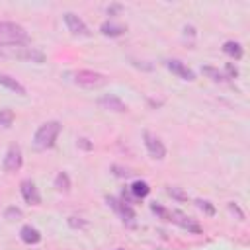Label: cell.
Wrapping results in <instances>:
<instances>
[{"label": "cell", "mask_w": 250, "mask_h": 250, "mask_svg": "<svg viewBox=\"0 0 250 250\" xmlns=\"http://www.w3.org/2000/svg\"><path fill=\"white\" fill-rule=\"evenodd\" d=\"M53 186H55L57 191H62V193L70 191V178H68V174H66V172H59V174L55 176Z\"/></svg>", "instance_id": "2e32d148"}, {"label": "cell", "mask_w": 250, "mask_h": 250, "mask_svg": "<svg viewBox=\"0 0 250 250\" xmlns=\"http://www.w3.org/2000/svg\"><path fill=\"white\" fill-rule=\"evenodd\" d=\"M20 238L25 242V244H37L41 240V232L31 227V225H23L21 230H20Z\"/></svg>", "instance_id": "7c38bea8"}, {"label": "cell", "mask_w": 250, "mask_h": 250, "mask_svg": "<svg viewBox=\"0 0 250 250\" xmlns=\"http://www.w3.org/2000/svg\"><path fill=\"white\" fill-rule=\"evenodd\" d=\"M21 164H23L21 148L18 145H10L8 150H6V154H4V162H2L4 170L6 172H18L21 168Z\"/></svg>", "instance_id": "277c9868"}, {"label": "cell", "mask_w": 250, "mask_h": 250, "mask_svg": "<svg viewBox=\"0 0 250 250\" xmlns=\"http://www.w3.org/2000/svg\"><path fill=\"white\" fill-rule=\"evenodd\" d=\"M100 31L104 35H109V37H119V35L125 33V27L121 23H115V21H104L100 25Z\"/></svg>", "instance_id": "5bb4252c"}, {"label": "cell", "mask_w": 250, "mask_h": 250, "mask_svg": "<svg viewBox=\"0 0 250 250\" xmlns=\"http://www.w3.org/2000/svg\"><path fill=\"white\" fill-rule=\"evenodd\" d=\"M143 139H145V146H146L148 154H150L154 160H162V158L166 156V146H164V143H162L156 135L145 131V133H143Z\"/></svg>", "instance_id": "5b68a950"}, {"label": "cell", "mask_w": 250, "mask_h": 250, "mask_svg": "<svg viewBox=\"0 0 250 250\" xmlns=\"http://www.w3.org/2000/svg\"><path fill=\"white\" fill-rule=\"evenodd\" d=\"M195 205H197L205 215H211V217L215 215V207L211 205V201H207V199H197V201H195Z\"/></svg>", "instance_id": "44dd1931"}, {"label": "cell", "mask_w": 250, "mask_h": 250, "mask_svg": "<svg viewBox=\"0 0 250 250\" xmlns=\"http://www.w3.org/2000/svg\"><path fill=\"white\" fill-rule=\"evenodd\" d=\"M20 191H21L25 203H29V205H39L41 203V195H39V191H37V188L31 180H23L20 184Z\"/></svg>", "instance_id": "9c48e42d"}, {"label": "cell", "mask_w": 250, "mask_h": 250, "mask_svg": "<svg viewBox=\"0 0 250 250\" xmlns=\"http://www.w3.org/2000/svg\"><path fill=\"white\" fill-rule=\"evenodd\" d=\"M223 51H225L229 57L236 59V61L242 57V47H240V43H238V41H225V45H223Z\"/></svg>", "instance_id": "e0dca14e"}, {"label": "cell", "mask_w": 250, "mask_h": 250, "mask_svg": "<svg viewBox=\"0 0 250 250\" xmlns=\"http://www.w3.org/2000/svg\"><path fill=\"white\" fill-rule=\"evenodd\" d=\"M74 82L82 88L94 90V88H102L107 84V76L96 70H76L74 72Z\"/></svg>", "instance_id": "3957f363"}, {"label": "cell", "mask_w": 250, "mask_h": 250, "mask_svg": "<svg viewBox=\"0 0 250 250\" xmlns=\"http://www.w3.org/2000/svg\"><path fill=\"white\" fill-rule=\"evenodd\" d=\"M27 31L14 21H0V47H18L27 43Z\"/></svg>", "instance_id": "6da1fadb"}, {"label": "cell", "mask_w": 250, "mask_h": 250, "mask_svg": "<svg viewBox=\"0 0 250 250\" xmlns=\"http://www.w3.org/2000/svg\"><path fill=\"white\" fill-rule=\"evenodd\" d=\"M78 145H80L84 150H90V148H92V143H90L88 139H78Z\"/></svg>", "instance_id": "4316f807"}, {"label": "cell", "mask_w": 250, "mask_h": 250, "mask_svg": "<svg viewBox=\"0 0 250 250\" xmlns=\"http://www.w3.org/2000/svg\"><path fill=\"white\" fill-rule=\"evenodd\" d=\"M6 217H8V219H12V217H21V211L16 209V207H10V209L6 211Z\"/></svg>", "instance_id": "d4e9b609"}, {"label": "cell", "mask_w": 250, "mask_h": 250, "mask_svg": "<svg viewBox=\"0 0 250 250\" xmlns=\"http://www.w3.org/2000/svg\"><path fill=\"white\" fill-rule=\"evenodd\" d=\"M166 68L170 70V72H174L176 76H180V78H184V80H195V74H193V70H189L182 61H176V59H170V61H166Z\"/></svg>", "instance_id": "8fae6325"}, {"label": "cell", "mask_w": 250, "mask_h": 250, "mask_svg": "<svg viewBox=\"0 0 250 250\" xmlns=\"http://www.w3.org/2000/svg\"><path fill=\"white\" fill-rule=\"evenodd\" d=\"M129 189H131V193H133L137 199H143V197H146V195L150 193V186H148L145 180H135Z\"/></svg>", "instance_id": "9a60e30c"}, {"label": "cell", "mask_w": 250, "mask_h": 250, "mask_svg": "<svg viewBox=\"0 0 250 250\" xmlns=\"http://www.w3.org/2000/svg\"><path fill=\"white\" fill-rule=\"evenodd\" d=\"M62 20H64V23H66V27H68V31L72 33V35H80V37H90V29H88V25L76 16V14H72V12H66L64 16H62Z\"/></svg>", "instance_id": "8992f818"}, {"label": "cell", "mask_w": 250, "mask_h": 250, "mask_svg": "<svg viewBox=\"0 0 250 250\" xmlns=\"http://www.w3.org/2000/svg\"><path fill=\"white\" fill-rule=\"evenodd\" d=\"M201 72L203 74H207L211 80H215V82H221V80H225V74L223 72H219V68H213V66H203L201 68Z\"/></svg>", "instance_id": "d6986e66"}, {"label": "cell", "mask_w": 250, "mask_h": 250, "mask_svg": "<svg viewBox=\"0 0 250 250\" xmlns=\"http://www.w3.org/2000/svg\"><path fill=\"white\" fill-rule=\"evenodd\" d=\"M168 193L172 195V197H176V199H186L188 195L184 193V191H180L178 188H168Z\"/></svg>", "instance_id": "603a6c76"}, {"label": "cell", "mask_w": 250, "mask_h": 250, "mask_svg": "<svg viewBox=\"0 0 250 250\" xmlns=\"http://www.w3.org/2000/svg\"><path fill=\"white\" fill-rule=\"evenodd\" d=\"M14 123V111L12 109H0V127L8 129Z\"/></svg>", "instance_id": "ac0fdd59"}, {"label": "cell", "mask_w": 250, "mask_h": 250, "mask_svg": "<svg viewBox=\"0 0 250 250\" xmlns=\"http://www.w3.org/2000/svg\"><path fill=\"white\" fill-rule=\"evenodd\" d=\"M170 221L176 223L178 227H182V229L188 230V232H193V234H199V232H201V227H199L191 217H188V215L182 213V211H172V213H170Z\"/></svg>", "instance_id": "ba28073f"}, {"label": "cell", "mask_w": 250, "mask_h": 250, "mask_svg": "<svg viewBox=\"0 0 250 250\" xmlns=\"http://www.w3.org/2000/svg\"><path fill=\"white\" fill-rule=\"evenodd\" d=\"M59 133H61V123H59V121H47V123H43V125L35 131V135H33V145H35V148H39V150L51 148V146L55 145Z\"/></svg>", "instance_id": "7a4b0ae2"}, {"label": "cell", "mask_w": 250, "mask_h": 250, "mask_svg": "<svg viewBox=\"0 0 250 250\" xmlns=\"http://www.w3.org/2000/svg\"><path fill=\"white\" fill-rule=\"evenodd\" d=\"M119 10H121V6H119V4H113L111 8H107V14L111 16V14H115V12H119Z\"/></svg>", "instance_id": "83f0119b"}, {"label": "cell", "mask_w": 250, "mask_h": 250, "mask_svg": "<svg viewBox=\"0 0 250 250\" xmlns=\"http://www.w3.org/2000/svg\"><path fill=\"white\" fill-rule=\"evenodd\" d=\"M98 105L102 109H107V111H115V113H125L127 111V105L121 98H117L115 94H105L102 98H98Z\"/></svg>", "instance_id": "52a82bcc"}, {"label": "cell", "mask_w": 250, "mask_h": 250, "mask_svg": "<svg viewBox=\"0 0 250 250\" xmlns=\"http://www.w3.org/2000/svg\"><path fill=\"white\" fill-rule=\"evenodd\" d=\"M225 70H227V76H229V78H234V76L238 74V70H236V66H234L232 62H227V64H225Z\"/></svg>", "instance_id": "7402d4cb"}, {"label": "cell", "mask_w": 250, "mask_h": 250, "mask_svg": "<svg viewBox=\"0 0 250 250\" xmlns=\"http://www.w3.org/2000/svg\"><path fill=\"white\" fill-rule=\"evenodd\" d=\"M229 209H230V211H232V213H236V215H238V219H240V221H242V219H244V213H242V211H240V209H238V205H236V203H229Z\"/></svg>", "instance_id": "cb8c5ba5"}, {"label": "cell", "mask_w": 250, "mask_h": 250, "mask_svg": "<svg viewBox=\"0 0 250 250\" xmlns=\"http://www.w3.org/2000/svg\"><path fill=\"white\" fill-rule=\"evenodd\" d=\"M0 86L8 88V90H12V92H16V94H20V96H25V88H23L16 78H12V76H8V74H0Z\"/></svg>", "instance_id": "4fadbf2b"}, {"label": "cell", "mask_w": 250, "mask_h": 250, "mask_svg": "<svg viewBox=\"0 0 250 250\" xmlns=\"http://www.w3.org/2000/svg\"><path fill=\"white\" fill-rule=\"evenodd\" d=\"M68 225H70V227H86L88 223H86V221H80V219L76 221V217H70V219H68Z\"/></svg>", "instance_id": "484cf974"}, {"label": "cell", "mask_w": 250, "mask_h": 250, "mask_svg": "<svg viewBox=\"0 0 250 250\" xmlns=\"http://www.w3.org/2000/svg\"><path fill=\"white\" fill-rule=\"evenodd\" d=\"M107 203L121 215L123 221H127V223H133V221H135V211H133L131 203H125V201L115 199V197H107Z\"/></svg>", "instance_id": "30bf717a"}, {"label": "cell", "mask_w": 250, "mask_h": 250, "mask_svg": "<svg viewBox=\"0 0 250 250\" xmlns=\"http://www.w3.org/2000/svg\"><path fill=\"white\" fill-rule=\"evenodd\" d=\"M150 211H152L154 215H158L162 221H170V213H172V211H168L166 207H162V205H158V203H152V205H150Z\"/></svg>", "instance_id": "ffe728a7"}]
</instances>
